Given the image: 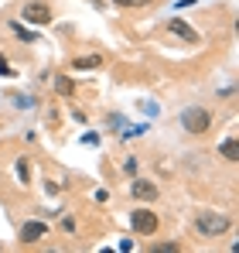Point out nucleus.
I'll use <instances>...</instances> for the list:
<instances>
[{"label":"nucleus","instance_id":"nucleus-1","mask_svg":"<svg viewBox=\"0 0 239 253\" xmlns=\"http://www.w3.org/2000/svg\"><path fill=\"white\" fill-rule=\"evenodd\" d=\"M195 226H199L201 236H208V240H215V236H222L233 222H229V215H222V212H212V209H201L195 212Z\"/></svg>","mask_w":239,"mask_h":253},{"label":"nucleus","instance_id":"nucleus-2","mask_svg":"<svg viewBox=\"0 0 239 253\" xmlns=\"http://www.w3.org/2000/svg\"><path fill=\"white\" fill-rule=\"evenodd\" d=\"M181 126H185L188 133H205V130L212 126V117H208V110H201V106H188V110L181 113Z\"/></svg>","mask_w":239,"mask_h":253},{"label":"nucleus","instance_id":"nucleus-3","mask_svg":"<svg viewBox=\"0 0 239 253\" xmlns=\"http://www.w3.org/2000/svg\"><path fill=\"white\" fill-rule=\"evenodd\" d=\"M158 212L151 209H133L130 212V226H133V233H140V236H151L154 229H158Z\"/></svg>","mask_w":239,"mask_h":253},{"label":"nucleus","instance_id":"nucleus-4","mask_svg":"<svg viewBox=\"0 0 239 253\" xmlns=\"http://www.w3.org/2000/svg\"><path fill=\"white\" fill-rule=\"evenodd\" d=\"M21 17L31 21V24H51V7H48L44 0H31V3H24Z\"/></svg>","mask_w":239,"mask_h":253},{"label":"nucleus","instance_id":"nucleus-5","mask_svg":"<svg viewBox=\"0 0 239 253\" xmlns=\"http://www.w3.org/2000/svg\"><path fill=\"white\" fill-rule=\"evenodd\" d=\"M167 31H171V35H178L185 44H199V31H195L192 24H185L181 17H171V21H167Z\"/></svg>","mask_w":239,"mask_h":253},{"label":"nucleus","instance_id":"nucleus-6","mask_svg":"<svg viewBox=\"0 0 239 253\" xmlns=\"http://www.w3.org/2000/svg\"><path fill=\"white\" fill-rule=\"evenodd\" d=\"M130 192H133V199H144V202H154V199H158V185L147 181V178H137V181L130 185Z\"/></svg>","mask_w":239,"mask_h":253},{"label":"nucleus","instance_id":"nucleus-7","mask_svg":"<svg viewBox=\"0 0 239 253\" xmlns=\"http://www.w3.org/2000/svg\"><path fill=\"white\" fill-rule=\"evenodd\" d=\"M44 233H48L44 222H24V226H21V243H38Z\"/></svg>","mask_w":239,"mask_h":253},{"label":"nucleus","instance_id":"nucleus-8","mask_svg":"<svg viewBox=\"0 0 239 253\" xmlns=\"http://www.w3.org/2000/svg\"><path fill=\"white\" fill-rule=\"evenodd\" d=\"M219 154H222L226 161H236V158H239V144L233 140V137H229V140H222V147H219Z\"/></svg>","mask_w":239,"mask_h":253},{"label":"nucleus","instance_id":"nucleus-9","mask_svg":"<svg viewBox=\"0 0 239 253\" xmlns=\"http://www.w3.org/2000/svg\"><path fill=\"white\" fill-rule=\"evenodd\" d=\"M72 65H76V69H99L103 58H99V55H85V58H76Z\"/></svg>","mask_w":239,"mask_h":253},{"label":"nucleus","instance_id":"nucleus-10","mask_svg":"<svg viewBox=\"0 0 239 253\" xmlns=\"http://www.w3.org/2000/svg\"><path fill=\"white\" fill-rule=\"evenodd\" d=\"M55 89H58L62 96H72V92H76V83H72V79H65V76H58V79H55Z\"/></svg>","mask_w":239,"mask_h":253},{"label":"nucleus","instance_id":"nucleus-11","mask_svg":"<svg viewBox=\"0 0 239 253\" xmlns=\"http://www.w3.org/2000/svg\"><path fill=\"white\" fill-rule=\"evenodd\" d=\"M117 7H144V3H151V0H113Z\"/></svg>","mask_w":239,"mask_h":253},{"label":"nucleus","instance_id":"nucleus-12","mask_svg":"<svg viewBox=\"0 0 239 253\" xmlns=\"http://www.w3.org/2000/svg\"><path fill=\"white\" fill-rule=\"evenodd\" d=\"M154 253H178V247H174V243H158Z\"/></svg>","mask_w":239,"mask_h":253},{"label":"nucleus","instance_id":"nucleus-13","mask_svg":"<svg viewBox=\"0 0 239 253\" xmlns=\"http://www.w3.org/2000/svg\"><path fill=\"white\" fill-rule=\"evenodd\" d=\"M14 31H17V35H21V38H24V42H35V35H31V31H24V28H21V24H14Z\"/></svg>","mask_w":239,"mask_h":253},{"label":"nucleus","instance_id":"nucleus-14","mask_svg":"<svg viewBox=\"0 0 239 253\" xmlns=\"http://www.w3.org/2000/svg\"><path fill=\"white\" fill-rule=\"evenodd\" d=\"M17 174H21V181H28V165L24 161H17Z\"/></svg>","mask_w":239,"mask_h":253}]
</instances>
